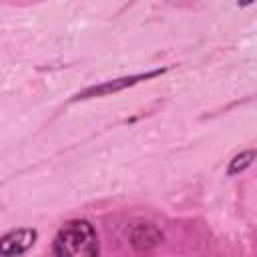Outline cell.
Returning a JSON list of instances; mask_svg holds the SVG:
<instances>
[{
    "label": "cell",
    "instance_id": "7a4b0ae2",
    "mask_svg": "<svg viewBox=\"0 0 257 257\" xmlns=\"http://www.w3.org/2000/svg\"><path fill=\"white\" fill-rule=\"evenodd\" d=\"M36 237H38V233L32 227L12 229V231L4 233L0 239V255L2 257H20L36 243Z\"/></svg>",
    "mask_w": 257,
    "mask_h": 257
},
{
    "label": "cell",
    "instance_id": "5b68a950",
    "mask_svg": "<svg viewBox=\"0 0 257 257\" xmlns=\"http://www.w3.org/2000/svg\"><path fill=\"white\" fill-rule=\"evenodd\" d=\"M255 151H243V153H239V155H235L233 159H231V163H229V167H227V175H239V173H243L247 167H251L253 165V161H255Z\"/></svg>",
    "mask_w": 257,
    "mask_h": 257
},
{
    "label": "cell",
    "instance_id": "3957f363",
    "mask_svg": "<svg viewBox=\"0 0 257 257\" xmlns=\"http://www.w3.org/2000/svg\"><path fill=\"white\" fill-rule=\"evenodd\" d=\"M163 70H151V72H145V74H135V76H124V78H116V80H108V82H102L98 86H90L82 92L76 94V98H92V96H104V94H114V92H120L124 90L126 86H133L137 84L139 80H147V78H153L157 74H161Z\"/></svg>",
    "mask_w": 257,
    "mask_h": 257
},
{
    "label": "cell",
    "instance_id": "6da1fadb",
    "mask_svg": "<svg viewBox=\"0 0 257 257\" xmlns=\"http://www.w3.org/2000/svg\"><path fill=\"white\" fill-rule=\"evenodd\" d=\"M52 249L56 257H98L100 245L94 225L86 219L66 221L54 235Z\"/></svg>",
    "mask_w": 257,
    "mask_h": 257
},
{
    "label": "cell",
    "instance_id": "277c9868",
    "mask_svg": "<svg viewBox=\"0 0 257 257\" xmlns=\"http://www.w3.org/2000/svg\"><path fill=\"white\" fill-rule=\"evenodd\" d=\"M128 237H131V245L137 251H149L161 243L163 233L153 223H137L131 227Z\"/></svg>",
    "mask_w": 257,
    "mask_h": 257
}]
</instances>
